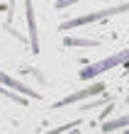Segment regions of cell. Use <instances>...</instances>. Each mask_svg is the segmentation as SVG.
<instances>
[{"label": "cell", "mask_w": 129, "mask_h": 134, "mask_svg": "<svg viewBox=\"0 0 129 134\" xmlns=\"http://www.w3.org/2000/svg\"><path fill=\"white\" fill-rule=\"evenodd\" d=\"M127 61H129V46H127V49H122V51H117V54H112V56H107V59H100V61H95V64L85 66V68L78 73V78H80V81H93V78L102 76L105 71L115 68V66H119V64H127Z\"/></svg>", "instance_id": "1"}, {"label": "cell", "mask_w": 129, "mask_h": 134, "mask_svg": "<svg viewBox=\"0 0 129 134\" xmlns=\"http://www.w3.org/2000/svg\"><path fill=\"white\" fill-rule=\"evenodd\" d=\"M122 12H129V3H122V5H115V7H105V10H95V12H88V15H80L76 20H68L59 27L61 32L66 29H76V27H83V25H90V22H98V20H107L112 15H122Z\"/></svg>", "instance_id": "2"}, {"label": "cell", "mask_w": 129, "mask_h": 134, "mask_svg": "<svg viewBox=\"0 0 129 134\" xmlns=\"http://www.w3.org/2000/svg\"><path fill=\"white\" fill-rule=\"evenodd\" d=\"M105 90V83H93L90 88H85V90H78L73 93V95H68V98H63L59 102H54V110H61V107H68V105H73V102H80L83 98H90V95H98V93Z\"/></svg>", "instance_id": "3"}, {"label": "cell", "mask_w": 129, "mask_h": 134, "mask_svg": "<svg viewBox=\"0 0 129 134\" xmlns=\"http://www.w3.org/2000/svg\"><path fill=\"white\" fill-rule=\"evenodd\" d=\"M25 15H27V32H29V49L39 51V37H37V17H34V7H32V0H25Z\"/></svg>", "instance_id": "4"}, {"label": "cell", "mask_w": 129, "mask_h": 134, "mask_svg": "<svg viewBox=\"0 0 129 134\" xmlns=\"http://www.w3.org/2000/svg\"><path fill=\"white\" fill-rule=\"evenodd\" d=\"M0 85H7V88H12V90H17V93H22V95H27V98H34V100H39L42 95H39L37 90H32V88H27L22 81H17V78H12L10 73H3L0 71Z\"/></svg>", "instance_id": "5"}, {"label": "cell", "mask_w": 129, "mask_h": 134, "mask_svg": "<svg viewBox=\"0 0 129 134\" xmlns=\"http://www.w3.org/2000/svg\"><path fill=\"white\" fill-rule=\"evenodd\" d=\"M63 44L66 46H100V42L98 39H83V37H66L63 39Z\"/></svg>", "instance_id": "6"}, {"label": "cell", "mask_w": 129, "mask_h": 134, "mask_svg": "<svg viewBox=\"0 0 129 134\" xmlns=\"http://www.w3.org/2000/svg\"><path fill=\"white\" fill-rule=\"evenodd\" d=\"M124 127H129V115L117 117V120H112V122H105L102 132H117V129H124Z\"/></svg>", "instance_id": "7"}, {"label": "cell", "mask_w": 129, "mask_h": 134, "mask_svg": "<svg viewBox=\"0 0 129 134\" xmlns=\"http://www.w3.org/2000/svg\"><path fill=\"white\" fill-rule=\"evenodd\" d=\"M0 95H7L10 100L20 102V105H27V95H15V93H10V90H7V85H5V88H0Z\"/></svg>", "instance_id": "8"}, {"label": "cell", "mask_w": 129, "mask_h": 134, "mask_svg": "<svg viewBox=\"0 0 129 134\" xmlns=\"http://www.w3.org/2000/svg\"><path fill=\"white\" fill-rule=\"evenodd\" d=\"M78 0H56V10H63V7H71V5H76Z\"/></svg>", "instance_id": "9"}, {"label": "cell", "mask_w": 129, "mask_h": 134, "mask_svg": "<svg viewBox=\"0 0 129 134\" xmlns=\"http://www.w3.org/2000/svg\"><path fill=\"white\" fill-rule=\"evenodd\" d=\"M76 124H78V120H76V122H71V124H63V127H56L54 132H66V129H73Z\"/></svg>", "instance_id": "10"}, {"label": "cell", "mask_w": 129, "mask_h": 134, "mask_svg": "<svg viewBox=\"0 0 129 134\" xmlns=\"http://www.w3.org/2000/svg\"><path fill=\"white\" fill-rule=\"evenodd\" d=\"M127 132H129V129H127Z\"/></svg>", "instance_id": "11"}]
</instances>
